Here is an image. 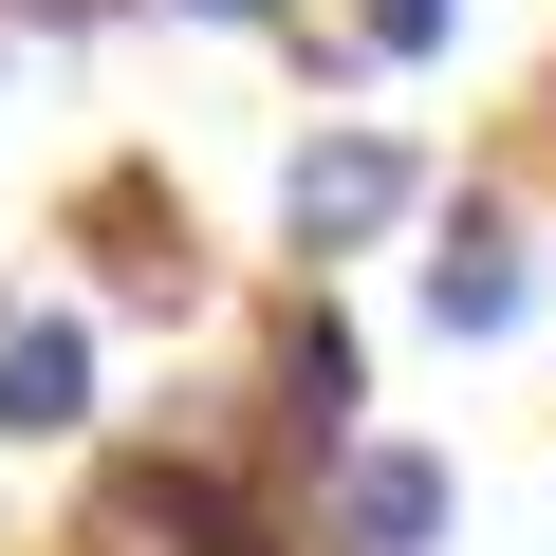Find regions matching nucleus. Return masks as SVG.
<instances>
[{"instance_id":"nucleus-1","label":"nucleus","mask_w":556,"mask_h":556,"mask_svg":"<svg viewBox=\"0 0 556 556\" xmlns=\"http://www.w3.org/2000/svg\"><path fill=\"white\" fill-rule=\"evenodd\" d=\"M353 427H371V334L298 278V298H278V334H260V464H334Z\"/></svg>"},{"instance_id":"nucleus-2","label":"nucleus","mask_w":556,"mask_h":556,"mask_svg":"<svg viewBox=\"0 0 556 556\" xmlns=\"http://www.w3.org/2000/svg\"><path fill=\"white\" fill-rule=\"evenodd\" d=\"M408 204H427V149L408 130H298V149H278V241H298V260H353Z\"/></svg>"},{"instance_id":"nucleus-3","label":"nucleus","mask_w":556,"mask_h":556,"mask_svg":"<svg viewBox=\"0 0 556 556\" xmlns=\"http://www.w3.org/2000/svg\"><path fill=\"white\" fill-rule=\"evenodd\" d=\"M445 519H464V464H445V445H371V427H353V445L316 464V538H334V556H445Z\"/></svg>"},{"instance_id":"nucleus-4","label":"nucleus","mask_w":556,"mask_h":556,"mask_svg":"<svg viewBox=\"0 0 556 556\" xmlns=\"http://www.w3.org/2000/svg\"><path fill=\"white\" fill-rule=\"evenodd\" d=\"M75 260H93L112 316H186V298H204V241H186V204H167L149 167H93V186H75Z\"/></svg>"},{"instance_id":"nucleus-5","label":"nucleus","mask_w":556,"mask_h":556,"mask_svg":"<svg viewBox=\"0 0 556 556\" xmlns=\"http://www.w3.org/2000/svg\"><path fill=\"white\" fill-rule=\"evenodd\" d=\"M519 316H538V241H519L501 204H445V241H427V334L482 353V334H519Z\"/></svg>"},{"instance_id":"nucleus-6","label":"nucleus","mask_w":556,"mask_h":556,"mask_svg":"<svg viewBox=\"0 0 556 556\" xmlns=\"http://www.w3.org/2000/svg\"><path fill=\"white\" fill-rule=\"evenodd\" d=\"M93 427V316L38 298V316H0V445H75Z\"/></svg>"},{"instance_id":"nucleus-7","label":"nucleus","mask_w":556,"mask_h":556,"mask_svg":"<svg viewBox=\"0 0 556 556\" xmlns=\"http://www.w3.org/2000/svg\"><path fill=\"white\" fill-rule=\"evenodd\" d=\"M464 0H353V56H445Z\"/></svg>"},{"instance_id":"nucleus-8","label":"nucleus","mask_w":556,"mask_h":556,"mask_svg":"<svg viewBox=\"0 0 556 556\" xmlns=\"http://www.w3.org/2000/svg\"><path fill=\"white\" fill-rule=\"evenodd\" d=\"M167 20H223V38H241V20H298V0H167Z\"/></svg>"}]
</instances>
